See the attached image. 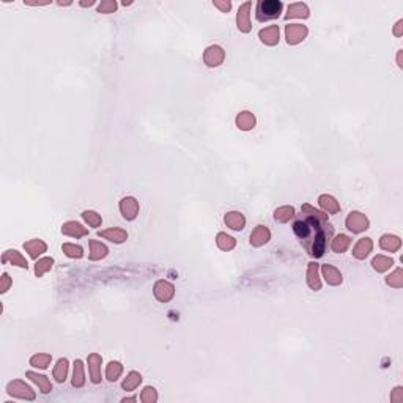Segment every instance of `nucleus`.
Returning a JSON list of instances; mask_svg holds the SVG:
<instances>
[{"label": "nucleus", "instance_id": "obj_35", "mask_svg": "<svg viewBox=\"0 0 403 403\" xmlns=\"http://www.w3.org/2000/svg\"><path fill=\"white\" fill-rule=\"evenodd\" d=\"M62 249L69 258H82V255H84V249L81 248V246H76V244H71V243H65L62 246Z\"/></svg>", "mask_w": 403, "mask_h": 403}, {"label": "nucleus", "instance_id": "obj_39", "mask_svg": "<svg viewBox=\"0 0 403 403\" xmlns=\"http://www.w3.org/2000/svg\"><path fill=\"white\" fill-rule=\"evenodd\" d=\"M140 400L144 403H156L158 402V392H156V389L151 386H147L140 394Z\"/></svg>", "mask_w": 403, "mask_h": 403}, {"label": "nucleus", "instance_id": "obj_43", "mask_svg": "<svg viewBox=\"0 0 403 403\" xmlns=\"http://www.w3.org/2000/svg\"><path fill=\"white\" fill-rule=\"evenodd\" d=\"M8 287H10V277H8V274H3V285H2V293H5L6 290H8Z\"/></svg>", "mask_w": 403, "mask_h": 403}, {"label": "nucleus", "instance_id": "obj_8", "mask_svg": "<svg viewBox=\"0 0 403 403\" xmlns=\"http://www.w3.org/2000/svg\"><path fill=\"white\" fill-rule=\"evenodd\" d=\"M101 362L102 357L96 353H92L88 356V370H90V380L93 385H100L101 383Z\"/></svg>", "mask_w": 403, "mask_h": 403}, {"label": "nucleus", "instance_id": "obj_13", "mask_svg": "<svg viewBox=\"0 0 403 403\" xmlns=\"http://www.w3.org/2000/svg\"><path fill=\"white\" fill-rule=\"evenodd\" d=\"M98 235H100L101 238H106V239H109V241L115 243V244L125 243L126 238H128V233H126L125 230H121V229H109V230L100 232Z\"/></svg>", "mask_w": 403, "mask_h": 403}, {"label": "nucleus", "instance_id": "obj_38", "mask_svg": "<svg viewBox=\"0 0 403 403\" xmlns=\"http://www.w3.org/2000/svg\"><path fill=\"white\" fill-rule=\"evenodd\" d=\"M218 246L222 251H232L233 248H235V239L227 235V233H219L218 235Z\"/></svg>", "mask_w": 403, "mask_h": 403}, {"label": "nucleus", "instance_id": "obj_12", "mask_svg": "<svg viewBox=\"0 0 403 403\" xmlns=\"http://www.w3.org/2000/svg\"><path fill=\"white\" fill-rule=\"evenodd\" d=\"M260 40H262L265 44L268 46H274V44L279 43V27L277 25H271V27H266L258 34Z\"/></svg>", "mask_w": 403, "mask_h": 403}, {"label": "nucleus", "instance_id": "obj_18", "mask_svg": "<svg viewBox=\"0 0 403 403\" xmlns=\"http://www.w3.org/2000/svg\"><path fill=\"white\" fill-rule=\"evenodd\" d=\"M24 249L29 252V255L32 258H38V255H41L43 252H46L48 246L44 244L41 239H32V241L24 243Z\"/></svg>", "mask_w": 403, "mask_h": 403}, {"label": "nucleus", "instance_id": "obj_22", "mask_svg": "<svg viewBox=\"0 0 403 403\" xmlns=\"http://www.w3.org/2000/svg\"><path fill=\"white\" fill-rule=\"evenodd\" d=\"M2 262L6 263V262H11L13 265H16L19 266V268H25L27 269L29 268V265H27V260H25L21 253H19L17 251H6L3 253V257H2Z\"/></svg>", "mask_w": 403, "mask_h": 403}, {"label": "nucleus", "instance_id": "obj_9", "mask_svg": "<svg viewBox=\"0 0 403 403\" xmlns=\"http://www.w3.org/2000/svg\"><path fill=\"white\" fill-rule=\"evenodd\" d=\"M224 49L220 46H210L205 50L203 60L208 67H219L224 62Z\"/></svg>", "mask_w": 403, "mask_h": 403}, {"label": "nucleus", "instance_id": "obj_4", "mask_svg": "<svg viewBox=\"0 0 403 403\" xmlns=\"http://www.w3.org/2000/svg\"><path fill=\"white\" fill-rule=\"evenodd\" d=\"M347 227L353 233H361L369 229V219L366 218V214L353 211V213H350L347 218Z\"/></svg>", "mask_w": 403, "mask_h": 403}, {"label": "nucleus", "instance_id": "obj_27", "mask_svg": "<svg viewBox=\"0 0 403 403\" xmlns=\"http://www.w3.org/2000/svg\"><path fill=\"white\" fill-rule=\"evenodd\" d=\"M140 383H142V375L139 372H129L125 381L121 383V387L125 391H134V389L139 387Z\"/></svg>", "mask_w": 403, "mask_h": 403}, {"label": "nucleus", "instance_id": "obj_36", "mask_svg": "<svg viewBox=\"0 0 403 403\" xmlns=\"http://www.w3.org/2000/svg\"><path fill=\"white\" fill-rule=\"evenodd\" d=\"M52 265H54V258L46 257V258L38 260L36 266H35V274H36L38 277H41V276L44 274V272L49 271V269L52 268Z\"/></svg>", "mask_w": 403, "mask_h": 403}, {"label": "nucleus", "instance_id": "obj_10", "mask_svg": "<svg viewBox=\"0 0 403 403\" xmlns=\"http://www.w3.org/2000/svg\"><path fill=\"white\" fill-rule=\"evenodd\" d=\"M269 238H271L269 230L266 229L265 225H258L257 229L251 233V244L258 248V246H263V244L268 243Z\"/></svg>", "mask_w": 403, "mask_h": 403}, {"label": "nucleus", "instance_id": "obj_1", "mask_svg": "<svg viewBox=\"0 0 403 403\" xmlns=\"http://www.w3.org/2000/svg\"><path fill=\"white\" fill-rule=\"evenodd\" d=\"M295 235L300 238V241L309 252V255L320 258L326 251L328 239H331L334 233L333 225L328 224V220L318 219L310 214H304L302 218L296 219L293 224Z\"/></svg>", "mask_w": 403, "mask_h": 403}, {"label": "nucleus", "instance_id": "obj_15", "mask_svg": "<svg viewBox=\"0 0 403 403\" xmlns=\"http://www.w3.org/2000/svg\"><path fill=\"white\" fill-rule=\"evenodd\" d=\"M25 375H27L29 380H32L38 387H40V391H41L43 394H49V392L52 391V383L49 381L48 376L38 375V373H35V372H27Z\"/></svg>", "mask_w": 403, "mask_h": 403}, {"label": "nucleus", "instance_id": "obj_2", "mask_svg": "<svg viewBox=\"0 0 403 403\" xmlns=\"http://www.w3.org/2000/svg\"><path fill=\"white\" fill-rule=\"evenodd\" d=\"M282 2L277 0H260L255 8V17L257 21L265 22L271 19H277L282 13Z\"/></svg>", "mask_w": 403, "mask_h": 403}, {"label": "nucleus", "instance_id": "obj_28", "mask_svg": "<svg viewBox=\"0 0 403 403\" xmlns=\"http://www.w3.org/2000/svg\"><path fill=\"white\" fill-rule=\"evenodd\" d=\"M107 252L109 249L104 244L95 241V239L90 241V260H101L107 255Z\"/></svg>", "mask_w": 403, "mask_h": 403}, {"label": "nucleus", "instance_id": "obj_29", "mask_svg": "<svg viewBox=\"0 0 403 403\" xmlns=\"http://www.w3.org/2000/svg\"><path fill=\"white\" fill-rule=\"evenodd\" d=\"M392 265H394V260L389 258V257H385V255H376V257L372 260L373 269L378 271V272H385V271H387Z\"/></svg>", "mask_w": 403, "mask_h": 403}, {"label": "nucleus", "instance_id": "obj_33", "mask_svg": "<svg viewBox=\"0 0 403 403\" xmlns=\"http://www.w3.org/2000/svg\"><path fill=\"white\" fill-rule=\"evenodd\" d=\"M307 16H309L307 6L302 5V3H295V5H291L290 8H288V13H287V16H285V19H290V17H307Z\"/></svg>", "mask_w": 403, "mask_h": 403}, {"label": "nucleus", "instance_id": "obj_24", "mask_svg": "<svg viewBox=\"0 0 403 403\" xmlns=\"http://www.w3.org/2000/svg\"><path fill=\"white\" fill-rule=\"evenodd\" d=\"M73 386L74 387H82L85 385V373H84V364L81 359L74 361V372H73Z\"/></svg>", "mask_w": 403, "mask_h": 403}, {"label": "nucleus", "instance_id": "obj_40", "mask_svg": "<svg viewBox=\"0 0 403 403\" xmlns=\"http://www.w3.org/2000/svg\"><path fill=\"white\" fill-rule=\"evenodd\" d=\"M82 218L85 219V222L90 225V227H100L101 222H102V219L98 213H95V211H84L82 213Z\"/></svg>", "mask_w": 403, "mask_h": 403}, {"label": "nucleus", "instance_id": "obj_34", "mask_svg": "<svg viewBox=\"0 0 403 403\" xmlns=\"http://www.w3.org/2000/svg\"><path fill=\"white\" fill-rule=\"evenodd\" d=\"M50 361H52V356L50 354H46V353L35 354V356L30 357V366H34L36 369H48Z\"/></svg>", "mask_w": 403, "mask_h": 403}, {"label": "nucleus", "instance_id": "obj_5", "mask_svg": "<svg viewBox=\"0 0 403 403\" xmlns=\"http://www.w3.org/2000/svg\"><path fill=\"white\" fill-rule=\"evenodd\" d=\"M285 34H287L288 44H298L307 36V27H305V25H300V24H290V25H287V29H285Z\"/></svg>", "mask_w": 403, "mask_h": 403}, {"label": "nucleus", "instance_id": "obj_31", "mask_svg": "<svg viewBox=\"0 0 403 403\" xmlns=\"http://www.w3.org/2000/svg\"><path fill=\"white\" fill-rule=\"evenodd\" d=\"M350 243H352V239H350L347 235H339V236H336L333 239V244H331V248H333L334 252L342 253V252H345L348 249Z\"/></svg>", "mask_w": 403, "mask_h": 403}, {"label": "nucleus", "instance_id": "obj_25", "mask_svg": "<svg viewBox=\"0 0 403 403\" xmlns=\"http://www.w3.org/2000/svg\"><path fill=\"white\" fill-rule=\"evenodd\" d=\"M52 375H54L57 383H65V380H67V376H68V359H65V357L58 359Z\"/></svg>", "mask_w": 403, "mask_h": 403}, {"label": "nucleus", "instance_id": "obj_6", "mask_svg": "<svg viewBox=\"0 0 403 403\" xmlns=\"http://www.w3.org/2000/svg\"><path fill=\"white\" fill-rule=\"evenodd\" d=\"M120 211L125 219L128 220L135 219V216L139 214V202L134 197H125L120 202Z\"/></svg>", "mask_w": 403, "mask_h": 403}, {"label": "nucleus", "instance_id": "obj_42", "mask_svg": "<svg viewBox=\"0 0 403 403\" xmlns=\"http://www.w3.org/2000/svg\"><path fill=\"white\" fill-rule=\"evenodd\" d=\"M115 8H117L115 2H109V3H101L100 11H101V13H112Z\"/></svg>", "mask_w": 403, "mask_h": 403}, {"label": "nucleus", "instance_id": "obj_44", "mask_svg": "<svg viewBox=\"0 0 403 403\" xmlns=\"http://www.w3.org/2000/svg\"><path fill=\"white\" fill-rule=\"evenodd\" d=\"M400 27H402V21H399V22H397V27H395V30H394V34L397 35V36H400V35H402Z\"/></svg>", "mask_w": 403, "mask_h": 403}, {"label": "nucleus", "instance_id": "obj_21", "mask_svg": "<svg viewBox=\"0 0 403 403\" xmlns=\"http://www.w3.org/2000/svg\"><path fill=\"white\" fill-rule=\"evenodd\" d=\"M307 284L312 290H320L321 288V282H320V277H318V263L312 262L309 263V268H307Z\"/></svg>", "mask_w": 403, "mask_h": 403}, {"label": "nucleus", "instance_id": "obj_14", "mask_svg": "<svg viewBox=\"0 0 403 403\" xmlns=\"http://www.w3.org/2000/svg\"><path fill=\"white\" fill-rule=\"evenodd\" d=\"M62 232L65 233V235H68V236H76V238L85 236L87 233H88V230L85 229V227H82L79 222H74V220H69V222L63 224Z\"/></svg>", "mask_w": 403, "mask_h": 403}, {"label": "nucleus", "instance_id": "obj_3", "mask_svg": "<svg viewBox=\"0 0 403 403\" xmlns=\"http://www.w3.org/2000/svg\"><path fill=\"white\" fill-rule=\"evenodd\" d=\"M6 391H8L10 395H13V397H16V399H22V400H35L36 397V394L35 391L32 389L29 385H25L24 381L21 380H15V381H11L8 387H6Z\"/></svg>", "mask_w": 403, "mask_h": 403}, {"label": "nucleus", "instance_id": "obj_37", "mask_svg": "<svg viewBox=\"0 0 403 403\" xmlns=\"http://www.w3.org/2000/svg\"><path fill=\"white\" fill-rule=\"evenodd\" d=\"M386 282H387V285H391V287L402 288L403 287V271L400 268L395 269L392 274H389L386 277Z\"/></svg>", "mask_w": 403, "mask_h": 403}, {"label": "nucleus", "instance_id": "obj_30", "mask_svg": "<svg viewBox=\"0 0 403 403\" xmlns=\"http://www.w3.org/2000/svg\"><path fill=\"white\" fill-rule=\"evenodd\" d=\"M121 373H123V366L120 362H117V361L109 362V366L106 369V378L109 381H117L120 378Z\"/></svg>", "mask_w": 403, "mask_h": 403}, {"label": "nucleus", "instance_id": "obj_16", "mask_svg": "<svg viewBox=\"0 0 403 403\" xmlns=\"http://www.w3.org/2000/svg\"><path fill=\"white\" fill-rule=\"evenodd\" d=\"M249 8H251V3H244L241 8H239L238 11V17H236V21H238V29L244 32V34H248V32L251 30V22H249Z\"/></svg>", "mask_w": 403, "mask_h": 403}, {"label": "nucleus", "instance_id": "obj_46", "mask_svg": "<svg viewBox=\"0 0 403 403\" xmlns=\"http://www.w3.org/2000/svg\"><path fill=\"white\" fill-rule=\"evenodd\" d=\"M397 60H399V67L402 68V52H399V57H397Z\"/></svg>", "mask_w": 403, "mask_h": 403}, {"label": "nucleus", "instance_id": "obj_45", "mask_svg": "<svg viewBox=\"0 0 403 403\" xmlns=\"http://www.w3.org/2000/svg\"><path fill=\"white\" fill-rule=\"evenodd\" d=\"M123 402H135V397H128V399H123Z\"/></svg>", "mask_w": 403, "mask_h": 403}, {"label": "nucleus", "instance_id": "obj_11", "mask_svg": "<svg viewBox=\"0 0 403 403\" xmlns=\"http://www.w3.org/2000/svg\"><path fill=\"white\" fill-rule=\"evenodd\" d=\"M373 249V243L370 238H361L359 241L356 243L354 249H353V255L357 258V260H364L370 252Z\"/></svg>", "mask_w": 403, "mask_h": 403}, {"label": "nucleus", "instance_id": "obj_19", "mask_svg": "<svg viewBox=\"0 0 403 403\" xmlns=\"http://www.w3.org/2000/svg\"><path fill=\"white\" fill-rule=\"evenodd\" d=\"M323 276L326 279V282L329 285H340L342 284V274L339 269H336L334 266L331 265H323Z\"/></svg>", "mask_w": 403, "mask_h": 403}, {"label": "nucleus", "instance_id": "obj_23", "mask_svg": "<svg viewBox=\"0 0 403 403\" xmlns=\"http://www.w3.org/2000/svg\"><path fill=\"white\" fill-rule=\"evenodd\" d=\"M318 203H320V206L323 208V210L326 213H329V214H336V213L340 211L339 202H337L334 197H331V196H320Z\"/></svg>", "mask_w": 403, "mask_h": 403}, {"label": "nucleus", "instance_id": "obj_32", "mask_svg": "<svg viewBox=\"0 0 403 403\" xmlns=\"http://www.w3.org/2000/svg\"><path fill=\"white\" fill-rule=\"evenodd\" d=\"M295 216V208L293 206H281L277 208L274 213V219L277 222H287Z\"/></svg>", "mask_w": 403, "mask_h": 403}, {"label": "nucleus", "instance_id": "obj_26", "mask_svg": "<svg viewBox=\"0 0 403 403\" xmlns=\"http://www.w3.org/2000/svg\"><path fill=\"white\" fill-rule=\"evenodd\" d=\"M236 125L239 129H243V131H249V129L255 126V117H253L251 112H241L236 117Z\"/></svg>", "mask_w": 403, "mask_h": 403}, {"label": "nucleus", "instance_id": "obj_41", "mask_svg": "<svg viewBox=\"0 0 403 403\" xmlns=\"http://www.w3.org/2000/svg\"><path fill=\"white\" fill-rule=\"evenodd\" d=\"M391 402L392 403H402L403 402V387L397 386L391 394Z\"/></svg>", "mask_w": 403, "mask_h": 403}, {"label": "nucleus", "instance_id": "obj_17", "mask_svg": "<svg viewBox=\"0 0 403 403\" xmlns=\"http://www.w3.org/2000/svg\"><path fill=\"white\" fill-rule=\"evenodd\" d=\"M225 224L230 227L233 230H243L244 229V224H246V219L241 213L238 211H232V213H227L225 214Z\"/></svg>", "mask_w": 403, "mask_h": 403}, {"label": "nucleus", "instance_id": "obj_20", "mask_svg": "<svg viewBox=\"0 0 403 403\" xmlns=\"http://www.w3.org/2000/svg\"><path fill=\"white\" fill-rule=\"evenodd\" d=\"M380 246H381V249H385L387 252H397L402 246V241H400V238L395 235H383L380 239Z\"/></svg>", "mask_w": 403, "mask_h": 403}, {"label": "nucleus", "instance_id": "obj_7", "mask_svg": "<svg viewBox=\"0 0 403 403\" xmlns=\"http://www.w3.org/2000/svg\"><path fill=\"white\" fill-rule=\"evenodd\" d=\"M175 295V288L170 282L167 281H158L154 284V296L158 298L161 302L170 301Z\"/></svg>", "mask_w": 403, "mask_h": 403}]
</instances>
